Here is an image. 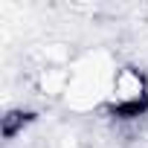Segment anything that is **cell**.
I'll return each instance as SVG.
<instances>
[{"mask_svg": "<svg viewBox=\"0 0 148 148\" xmlns=\"http://www.w3.org/2000/svg\"><path fill=\"white\" fill-rule=\"evenodd\" d=\"M29 122H32V113H29V110H23V108H18V110H6V116H3V136H6V142L18 139Z\"/></svg>", "mask_w": 148, "mask_h": 148, "instance_id": "7a4b0ae2", "label": "cell"}, {"mask_svg": "<svg viewBox=\"0 0 148 148\" xmlns=\"http://www.w3.org/2000/svg\"><path fill=\"white\" fill-rule=\"evenodd\" d=\"M105 113L119 122L148 116V73L136 64H119L105 93Z\"/></svg>", "mask_w": 148, "mask_h": 148, "instance_id": "6da1fadb", "label": "cell"}]
</instances>
